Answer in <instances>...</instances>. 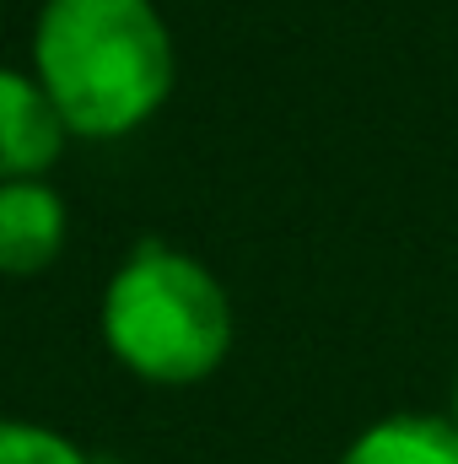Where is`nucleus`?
<instances>
[{
  "label": "nucleus",
  "instance_id": "obj_1",
  "mask_svg": "<svg viewBox=\"0 0 458 464\" xmlns=\"http://www.w3.org/2000/svg\"><path fill=\"white\" fill-rule=\"evenodd\" d=\"M33 76L71 135L124 140L173 98L178 49L157 0H43L33 22Z\"/></svg>",
  "mask_w": 458,
  "mask_h": 464
},
{
  "label": "nucleus",
  "instance_id": "obj_2",
  "mask_svg": "<svg viewBox=\"0 0 458 464\" xmlns=\"http://www.w3.org/2000/svg\"><path fill=\"white\" fill-rule=\"evenodd\" d=\"M103 346L124 372L157 389L205 383L237 341L227 286L205 259L162 237L135 243L103 286Z\"/></svg>",
  "mask_w": 458,
  "mask_h": 464
},
{
  "label": "nucleus",
  "instance_id": "obj_3",
  "mask_svg": "<svg viewBox=\"0 0 458 464\" xmlns=\"http://www.w3.org/2000/svg\"><path fill=\"white\" fill-rule=\"evenodd\" d=\"M65 140H71V130L54 109V98L43 92V82L33 71L0 65V184L49 179Z\"/></svg>",
  "mask_w": 458,
  "mask_h": 464
},
{
  "label": "nucleus",
  "instance_id": "obj_4",
  "mask_svg": "<svg viewBox=\"0 0 458 464\" xmlns=\"http://www.w3.org/2000/svg\"><path fill=\"white\" fill-rule=\"evenodd\" d=\"M71 237L65 195L49 179L0 184V276H43Z\"/></svg>",
  "mask_w": 458,
  "mask_h": 464
},
{
  "label": "nucleus",
  "instance_id": "obj_5",
  "mask_svg": "<svg viewBox=\"0 0 458 464\" xmlns=\"http://www.w3.org/2000/svg\"><path fill=\"white\" fill-rule=\"evenodd\" d=\"M340 464H458V427L453 416L399 411L361 427L345 443Z\"/></svg>",
  "mask_w": 458,
  "mask_h": 464
},
{
  "label": "nucleus",
  "instance_id": "obj_6",
  "mask_svg": "<svg viewBox=\"0 0 458 464\" xmlns=\"http://www.w3.org/2000/svg\"><path fill=\"white\" fill-rule=\"evenodd\" d=\"M0 464H92V459L60 427L22 421V416H0Z\"/></svg>",
  "mask_w": 458,
  "mask_h": 464
},
{
  "label": "nucleus",
  "instance_id": "obj_7",
  "mask_svg": "<svg viewBox=\"0 0 458 464\" xmlns=\"http://www.w3.org/2000/svg\"><path fill=\"white\" fill-rule=\"evenodd\" d=\"M448 416H453V427H458V367H453V411Z\"/></svg>",
  "mask_w": 458,
  "mask_h": 464
}]
</instances>
